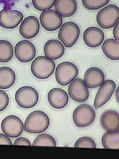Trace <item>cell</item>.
Instances as JSON below:
<instances>
[{
	"mask_svg": "<svg viewBox=\"0 0 119 159\" xmlns=\"http://www.w3.org/2000/svg\"><path fill=\"white\" fill-rule=\"evenodd\" d=\"M119 18V9L117 5L111 4L101 9L97 13L96 21L101 28H112L117 23Z\"/></svg>",
	"mask_w": 119,
	"mask_h": 159,
	"instance_id": "obj_4",
	"label": "cell"
},
{
	"mask_svg": "<svg viewBox=\"0 0 119 159\" xmlns=\"http://www.w3.org/2000/svg\"><path fill=\"white\" fill-rule=\"evenodd\" d=\"M55 67V63L53 61L46 57L40 56L32 62L31 71L36 78L46 79L53 74Z\"/></svg>",
	"mask_w": 119,
	"mask_h": 159,
	"instance_id": "obj_2",
	"label": "cell"
},
{
	"mask_svg": "<svg viewBox=\"0 0 119 159\" xmlns=\"http://www.w3.org/2000/svg\"><path fill=\"white\" fill-rule=\"evenodd\" d=\"M44 51L46 57L51 60H56L61 57L65 53L63 44L56 39H51L44 45Z\"/></svg>",
	"mask_w": 119,
	"mask_h": 159,
	"instance_id": "obj_19",
	"label": "cell"
},
{
	"mask_svg": "<svg viewBox=\"0 0 119 159\" xmlns=\"http://www.w3.org/2000/svg\"><path fill=\"white\" fill-rule=\"evenodd\" d=\"M50 125V119L46 113L35 111L27 116L24 124V130L29 133H41L48 129Z\"/></svg>",
	"mask_w": 119,
	"mask_h": 159,
	"instance_id": "obj_1",
	"label": "cell"
},
{
	"mask_svg": "<svg viewBox=\"0 0 119 159\" xmlns=\"http://www.w3.org/2000/svg\"><path fill=\"white\" fill-rule=\"evenodd\" d=\"M96 116V112L92 107L84 104L75 109L73 114V120L77 127H86L93 123Z\"/></svg>",
	"mask_w": 119,
	"mask_h": 159,
	"instance_id": "obj_5",
	"label": "cell"
},
{
	"mask_svg": "<svg viewBox=\"0 0 119 159\" xmlns=\"http://www.w3.org/2000/svg\"><path fill=\"white\" fill-rule=\"evenodd\" d=\"M101 86L94 100V106L96 109H99L108 102L116 88L115 82L111 80H106Z\"/></svg>",
	"mask_w": 119,
	"mask_h": 159,
	"instance_id": "obj_10",
	"label": "cell"
},
{
	"mask_svg": "<svg viewBox=\"0 0 119 159\" xmlns=\"http://www.w3.org/2000/svg\"><path fill=\"white\" fill-rule=\"evenodd\" d=\"M80 33V29L77 24L68 22L64 23L61 27L58 37L65 47L70 48L77 41Z\"/></svg>",
	"mask_w": 119,
	"mask_h": 159,
	"instance_id": "obj_7",
	"label": "cell"
},
{
	"mask_svg": "<svg viewBox=\"0 0 119 159\" xmlns=\"http://www.w3.org/2000/svg\"><path fill=\"white\" fill-rule=\"evenodd\" d=\"M33 146H57L55 139L50 134H39L34 139L33 143Z\"/></svg>",
	"mask_w": 119,
	"mask_h": 159,
	"instance_id": "obj_25",
	"label": "cell"
},
{
	"mask_svg": "<svg viewBox=\"0 0 119 159\" xmlns=\"http://www.w3.org/2000/svg\"><path fill=\"white\" fill-rule=\"evenodd\" d=\"M68 93L70 97L76 102H83L89 97V92L83 80L78 78L70 84Z\"/></svg>",
	"mask_w": 119,
	"mask_h": 159,
	"instance_id": "obj_11",
	"label": "cell"
},
{
	"mask_svg": "<svg viewBox=\"0 0 119 159\" xmlns=\"http://www.w3.org/2000/svg\"><path fill=\"white\" fill-rule=\"evenodd\" d=\"M105 75L101 69L91 67L85 72L84 75L85 84L88 88L99 87L105 81Z\"/></svg>",
	"mask_w": 119,
	"mask_h": 159,
	"instance_id": "obj_17",
	"label": "cell"
},
{
	"mask_svg": "<svg viewBox=\"0 0 119 159\" xmlns=\"http://www.w3.org/2000/svg\"><path fill=\"white\" fill-rule=\"evenodd\" d=\"M11 139L7 136L0 133V145H12Z\"/></svg>",
	"mask_w": 119,
	"mask_h": 159,
	"instance_id": "obj_31",
	"label": "cell"
},
{
	"mask_svg": "<svg viewBox=\"0 0 119 159\" xmlns=\"http://www.w3.org/2000/svg\"><path fill=\"white\" fill-rule=\"evenodd\" d=\"M42 26L48 31H53L59 29L63 23V18L55 11L52 10L44 11L40 16Z\"/></svg>",
	"mask_w": 119,
	"mask_h": 159,
	"instance_id": "obj_12",
	"label": "cell"
},
{
	"mask_svg": "<svg viewBox=\"0 0 119 159\" xmlns=\"http://www.w3.org/2000/svg\"><path fill=\"white\" fill-rule=\"evenodd\" d=\"M102 50L109 59L112 60H119V41L112 39H106L102 45Z\"/></svg>",
	"mask_w": 119,
	"mask_h": 159,
	"instance_id": "obj_22",
	"label": "cell"
},
{
	"mask_svg": "<svg viewBox=\"0 0 119 159\" xmlns=\"http://www.w3.org/2000/svg\"><path fill=\"white\" fill-rule=\"evenodd\" d=\"M55 9L63 17H68L74 15L77 11V4L76 0H56Z\"/></svg>",
	"mask_w": 119,
	"mask_h": 159,
	"instance_id": "obj_20",
	"label": "cell"
},
{
	"mask_svg": "<svg viewBox=\"0 0 119 159\" xmlns=\"http://www.w3.org/2000/svg\"><path fill=\"white\" fill-rule=\"evenodd\" d=\"M23 17L19 11L3 9L0 11V26L6 29H13L19 25Z\"/></svg>",
	"mask_w": 119,
	"mask_h": 159,
	"instance_id": "obj_13",
	"label": "cell"
},
{
	"mask_svg": "<svg viewBox=\"0 0 119 159\" xmlns=\"http://www.w3.org/2000/svg\"><path fill=\"white\" fill-rule=\"evenodd\" d=\"M74 148H96L94 140L91 138L84 136L79 139L75 143Z\"/></svg>",
	"mask_w": 119,
	"mask_h": 159,
	"instance_id": "obj_28",
	"label": "cell"
},
{
	"mask_svg": "<svg viewBox=\"0 0 119 159\" xmlns=\"http://www.w3.org/2000/svg\"><path fill=\"white\" fill-rule=\"evenodd\" d=\"M115 26L113 31V34L115 40L119 41V21H118Z\"/></svg>",
	"mask_w": 119,
	"mask_h": 159,
	"instance_id": "obj_32",
	"label": "cell"
},
{
	"mask_svg": "<svg viewBox=\"0 0 119 159\" xmlns=\"http://www.w3.org/2000/svg\"><path fill=\"white\" fill-rule=\"evenodd\" d=\"M47 99L50 105L57 109L64 108L69 101L68 93L60 88H54L51 90L48 93Z\"/></svg>",
	"mask_w": 119,
	"mask_h": 159,
	"instance_id": "obj_15",
	"label": "cell"
},
{
	"mask_svg": "<svg viewBox=\"0 0 119 159\" xmlns=\"http://www.w3.org/2000/svg\"><path fill=\"white\" fill-rule=\"evenodd\" d=\"M14 145L32 146L29 140L26 138L20 137L17 139L14 143Z\"/></svg>",
	"mask_w": 119,
	"mask_h": 159,
	"instance_id": "obj_30",
	"label": "cell"
},
{
	"mask_svg": "<svg viewBox=\"0 0 119 159\" xmlns=\"http://www.w3.org/2000/svg\"><path fill=\"white\" fill-rule=\"evenodd\" d=\"M10 102V99L7 94L3 90H0V112L7 107Z\"/></svg>",
	"mask_w": 119,
	"mask_h": 159,
	"instance_id": "obj_29",
	"label": "cell"
},
{
	"mask_svg": "<svg viewBox=\"0 0 119 159\" xmlns=\"http://www.w3.org/2000/svg\"><path fill=\"white\" fill-rule=\"evenodd\" d=\"M15 101L21 108H32L37 104L39 94L35 89L29 86L20 87L15 94Z\"/></svg>",
	"mask_w": 119,
	"mask_h": 159,
	"instance_id": "obj_3",
	"label": "cell"
},
{
	"mask_svg": "<svg viewBox=\"0 0 119 159\" xmlns=\"http://www.w3.org/2000/svg\"><path fill=\"white\" fill-rule=\"evenodd\" d=\"M1 127L6 135L12 138H16L22 134L24 125L22 120L18 116L11 115L3 119Z\"/></svg>",
	"mask_w": 119,
	"mask_h": 159,
	"instance_id": "obj_8",
	"label": "cell"
},
{
	"mask_svg": "<svg viewBox=\"0 0 119 159\" xmlns=\"http://www.w3.org/2000/svg\"><path fill=\"white\" fill-rule=\"evenodd\" d=\"M110 0H82L84 7L90 10H96L107 5Z\"/></svg>",
	"mask_w": 119,
	"mask_h": 159,
	"instance_id": "obj_26",
	"label": "cell"
},
{
	"mask_svg": "<svg viewBox=\"0 0 119 159\" xmlns=\"http://www.w3.org/2000/svg\"><path fill=\"white\" fill-rule=\"evenodd\" d=\"M40 24L37 18L34 16L27 17L20 27V32L23 37L27 39L34 38L38 34Z\"/></svg>",
	"mask_w": 119,
	"mask_h": 159,
	"instance_id": "obj_14",
	"label": "cell"
},
{
	"mask_svg": "<svg viewBox=\"0 0 119 159\" xmlns=\"http://www.w3.org/2000/svg\"><path fill=\"white\" fill-rule=\"evenodd\" d=\"M119 115L114 110H110L105 111L100 117V124L103 129L108 132L119 131Z\"/></svg>",
	"mask_w": 119,
	"mask_h": 159,
	"instance_id": "obj_18",
	"label": "cell"
},
{
	"mask_svg": "<svg viewBox=\"0 0 119 159\" xmlns=\"http://www.w3.org/2000/svg\"><path fill=\"white\" fill-rule=\"evenodd\" d=\"M56 0H32L33 7L39 11H44L53 7Z\"/></svg>",
	"mask_w": 119,
	"mask_h": 159,
	"instance_id": "obj_27",
	"label": "cell"
},
{
	"mask_svg": "<svg viewBox=\"0 0 119 159\" xmlns=\"http://www.w3.org/2000/svg\"><path fill=\"white\" fill-rule=\"evenodd\" d=\"M13 56V47L11 43L5 40H0V62H8Z\"/></svg>",
	"mask_w": 119,
	"mask_h": 159,
	"instance_id": "obj_24",
	"label": "cell"
},
{
	"mask_svg": "<svg viewBox=\"0 0 119 159\" xmlns=\"http://www.w3.org/2000/svg\"><path fill=\"white\" fill-rule=\"evenodd\" d=\"M78 74V69L74 64L64 62L57 66L55 76L58 84L62 86H66L77 77Z\"/></svg>",
	"mask_w": 119,
	"mask_h": 159,
	"instance_id": "obj_6",
	"label": "cell"
},
{
	"mask_svg": "<svg viewBox=\"0 0 119 159\" xmlns=\"http://www.w3.org/2000/svg\"><path fill=\"white\" fill-rule=\"evenodd\" d=\"M105 38L102 30L96 27H88L85 30L83 39L85 44L90 48H95L101 45Z\"/></svg>",
	"mask_w": 119,
	"mask_h": 159,
	"instance_id": "obj_16",
	"label": "cell"
},
{
	"mask_svg": "<svg viewBox=\"0 0 119 159\" xmlns=\"http://www.w3.org/2000/svg\"><path fill=\"white\" fill-rule=\"evenodd\" d=\"M119 131L106 133L103 134L102 142L104 148L106 149H119Z\"/></svg>",
	"mask_w": 119,
	"mask_h": 159,
	"instance_id": "obj_23",
	"label": "cell"
},
{
	"mask_svg": "<svg viewBox=\"0 0 119 159\" xmlns=\"http://www.w3.org/2000/svg\"><path fill=\"white\" fill-rule=\"evenodd\" d=\"M15 54L20 62L27 63L34 59L36 54L35 46L27 40L18 42L15 48Z\"/></svg>",
	"mask_w": 119,
	"mask_h": 159,
	"instance_id": "obj_9",
	"label": "cell"
},
{
	"mask_svg": "<svg viewBox=\"0 0 119 159\" xmlns=\"http://www.w3.org/2000/svg\"><path fill=\"white\" fill-rule=\"evenodd\" d=\"M16 74L10 67L0 68V89H7L11 87L16 81Z\"/></svg>",
	"mask_w": 119,
	"mask_h": 159,
	"instance_id": "obj_21",
	"label": "cell"
}]
</instances>
